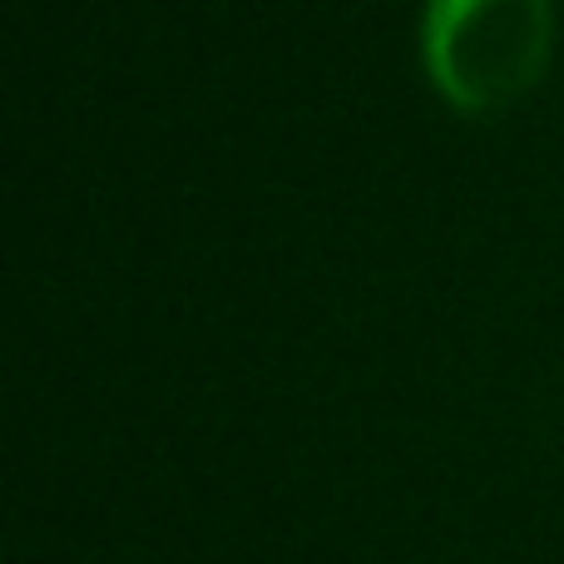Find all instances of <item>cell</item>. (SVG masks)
<instances>
[{
    "label": "cell",
    "instance_id": "cell-1",
    "mask_svg": "<svg viewBox=\"0 0 564 564\" xmlns=\"http://www.w3.org/2000/svg\"><path fill=\"white\" fill-rule=\"evenodd\" d=\"M416 50L446 109L506 115L535 95L555 59V0H426Z\"/></svg>",
    "mask_w": 564,
    "mask_h": 564
}]
</instances>
